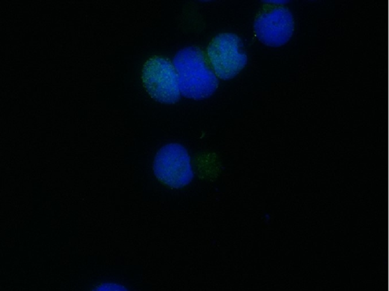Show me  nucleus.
<instances>
[{"instance_id":"nucleus-1","label":"nucleus","mask_w":389,"mask_h":291,"mask_svg":"<svg viewBox=\"0 0 389 291\" xmlns=\"http://www.w3.org/2000/svg\"><path fill=\"white\" fill-rule=\"evenodd\" d=\"M177 74L180 94L188 99L202 100L214 94L219 81L210 68L205 53L196 47L177 52L173 61Z\"/></svg>"},{"instance_id":"nucleus-2","label":"nucleus","mask_w":389,"mask_h":291,"mask_svg":"<svg viewBox=\"0 0 389 291\" xmlns=\"http://www.w3.org/2000/svg\"><path fill=\"white\" fill-rule=\"evenodd\" d=\"M240 37L223 33L214 37L207 49L211 68L220 79L229 80L246 66L248 57Z\"/></svg>"},{"instance_id":"nucleus-3","label":"nucleus","mask_w":389,"mask_h":291,"mask_svg":"<svg viewBox=\"0 0 389 291\" xmlns=\"http://www.w3.org/2000/svg\"><path fill=\"white\" fill-rule=\"evenodd\" d=\"M154 175L165 185L180 189L192 182L194 172L187 150L179 143H169L159 150L154 158Z\"/></svg>"},{"instance_id":"nucleus-4","label":"nucleus","mask_w":389,"mask_h":291,"mask_svg":"<svg viewBox=\"0 0 389 291\" xmlns=\"http://www.w3.org/2000/svg\"><path fill=\"white\" fill-rule=\"evenodd\" d=\"M142 81L148 94L157 102L174 104L180 99L178 78L169 59L154 56L145 62Z\"/></svg>"},{"instance_id":"nucleus-5","label":"nucleus","mask_w":389,"mask_h":291,"mask_svg":"<svg viewBox=\"0 0 389 291\" xmlns=\"http://www.w3.org/2000/svg\"><path fill=\"white\" fill-rule=\"evenodd\" d=\"M254 30L263 44L280 47L286 44L294 33V16L287 8L283 6L269 9L257 17Z\"/></svg>"},{"instance_id":"nucleus-6","label":"nucleus","mask_w":389,"mask_h":291,"mask_svg":"<svg viewBox=\"0 0 389 291\" xmlns=\"http://www.w3.org/2000/svg\"><path fill=\"white\" fill-rule=\"evenodd\" d=\"M93 291H128L126 287L114 283H105L94 288Z\"/></svg>"}]
</instances>
